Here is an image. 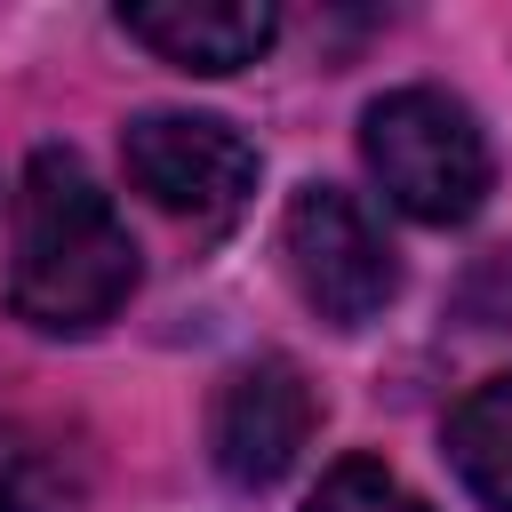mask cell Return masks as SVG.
Here are the masks:
<instances>
[{
	"mask_svg": "<svg viewBox=\"0 0 512 512\" xmlns=\"http://www.w3.org/2000/svg\"><path fill=\"white\" fill-rule=\"evenodd\" d=\"M136 296V240L80 152L40 144L8 208V312L40 336H96Z\"/></svg>",
	"mask_w": 512,
	"mask_h": 512,
	"instance_id": "6da1fadb",
	"label": "cell"
},
{
	"mask_svg": "<svg viewBox=\"0 0 512 512\" xmlns=\"http://www.w3.org/2000/svg\"><path fill=\"white\" fill-rule=\"evenodd\" d=\"M360 160H368L376 192L416 224H464L496 192L488 128L448 88H384L360 112Z\"/></svg>",
	"mask_w": 512,
	"mask_h": 512,
	"instance_id": "7a4b0ae2",
	"label": "cell"
},
{
	"mask_svg": "<svg viewBox=\"0 0 512 512\" xmlns=\"http://www.w3.org/2000/svg\"><path fill=\"white\" fill-rule=\"evenodd\" d=\"M120 168L160 216L192 232H224L256 200V144L216 112H136L120 128Z\"/></svg>",
	"mask_w": 512,
	"mask_h": 512,
	"instance_id": "3957f363",
	"label": "cell"
},
{
	"mask_svg": "<svg viewBox=\"0 0 512 512\" xmlns=\"http://www.w3.org/2000/svg\"><path fill=\"white\" fill-rule=\"evenodd\" d=\"M280 264L288 288L328 320V328H368L400 296V256L368 224V208L344 184H296L280 208Z\"/></svg>",
	"mask_w": 512,
	"mask_h": 512,
	"instance_id": "277c9868",
	"label": "cell"
},
{
	"mask_svg": "<svg viewBox=\"0 0 512 512\" xmlns=\"http://www.w3.org/2000/svg\"><path fill=\"white\" fill-rule=\"evenodd\" d=\"M312 424H320V400H312L304 368L280 352H256L208 400V464L224 488L264 496L296 472V456L312 448Z\"/></svg>",
	"mask_w": 512,
	"mask_h": 512,
	"instance_id": "5b68a950",
	"label": "cell"
},
{
	"mask_svg": "<svg viewBox=\"0 0 512 512\" xmlns=\"http://www.w3.org/2000/svg\"><path fill=\"white\" fill-rule=\"evenodd\" d=\"M120 32L136 48H152L160 64H176V72L224 80V72L256 64L280 40V8L272 0H128Z\"/></svg>",
	"mask_w": 512,
	"mask_h": 512,
	"instance_id": "8992f818",
	"label": "cell"
},
{
	"mask_svg": "<svg viewBox=\"0 0 512 512\" xmlns=\"http://www.w3.org/2000/svg\"><path fill=\"white\" fill-rule=\"evenodd\" d=\"M448 464L488 512H512V368L480 376L448 408Z\"/></svg>",
	"mask_w": 512,
	"mask_h": 512,
	"instance_id": "52a82bcc",
	"label": "cell"
},
{
	"mask_svg": "<svg viewBox=\"0 0 512 512\" xmlns=\"http://www.w3.org/2000/svg\"><path fill=\"white\" fill-rule=\"evenodd\" d=\"M0 512H80V480L48 448H24L8 432L0 440Z\"/></svg>",
	"mask_w": 512,
	"mask_h": 512,
	"instance_id": "ba28073f",
	"label": "cell"
},
{
	"mask_svg": "<svg viewBox=\"0 0 512 512\" xmlns=\"http://www.w3.org/2000/svg\"><path fill=\"white\" fill-rule=\"evenodd\" d=\"M304 512H432L416 488H400L376 456H344L320 472V488L304 496Z\"/></svg>",
	"mask_w": 512,
	"mask_h": 512,
	"instance_id": "9c48e42d",
	"label": "cell"
}]
</instances>
